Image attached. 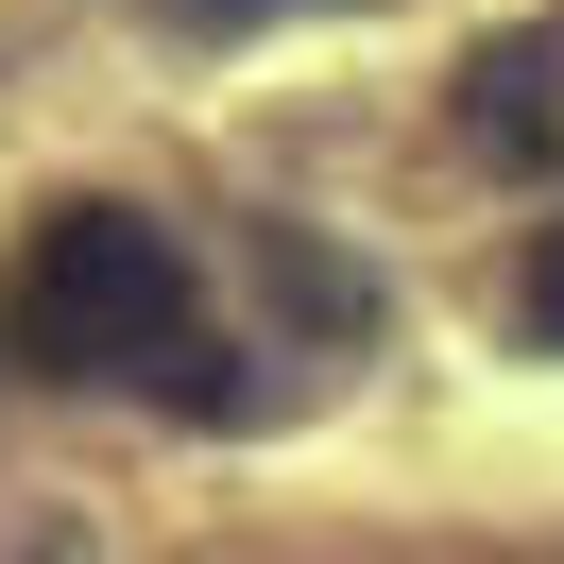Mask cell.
Masks as SVG:
<instances>
[{
    "label": "cell",
    "instance_id": "6da1fadb",
    "mask_svg": "<svg viewBox=\"0 0 564 564\" xmlns=\"http://www.w3.org/2000/svg\"><path fill=\"white\" fill-rule=\"evenodd\" d=\"M0 308H18V359H52V377H154L172 411L223 393V377H188V257L138 206H52L18 240V291Z\"/></svg>",
    "mask_w": 564,
    "mask_h": 564
},
{
    "label": "cell",
    "instance_id": "7a4b0ae2",
    "mask_svg": "<svg viewBox=\"0 0 564 564\" xmlns=\"http://www.w3.org/2000/svg\"><path fill=\"white\" fill-rule=\"evenodd\" d=\"M530 86H547V52H479V138H547Z\"/></svg>",
    "mask_w": 564,
    "mask_h": 564
},
{
    "label": "cell",
    "instance_id": "3957f363",
    "mask_svg": "<svg viewBox=\"0 0 564 564\" xmlns=\"http://www.w3.org/2000/svg\"><path fill=\"white\" fill-rule=\"evenodd\" d=\"M530 343H564V223L530 240Z\"/></svg>",
    "mask_w": 564,
    "mask_h": 564
}]
</instances>
